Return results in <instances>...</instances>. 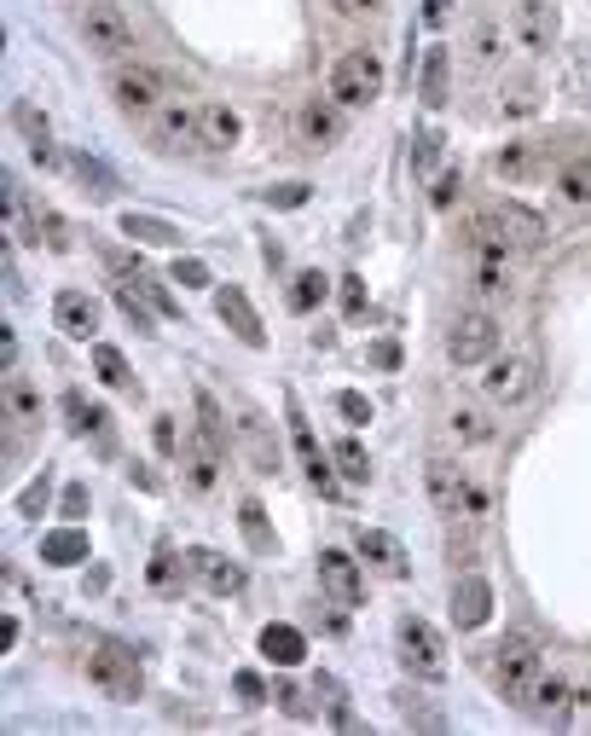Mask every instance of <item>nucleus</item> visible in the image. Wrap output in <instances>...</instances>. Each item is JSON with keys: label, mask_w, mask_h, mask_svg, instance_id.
I'll return each instance as SVG.
<instances>
[{"label": "nucleus", "mask_w": 591, "mask_h": 736, "mask_svg": "<svg viewBox=\"0 0 591 736\" xmlns=\"http://www.w3.org/2000/svg\"><path fill=\"white\" fill-rule=\"evenodd\" d=\"M157 139L169 151H186V146H203V105H192V99H169L157 116Z\"/></svg>", "instance_id": "13"}, {"label": "nucleus", "mask_w": 591, "mask_h": 736, "mask_svg": "<svg viewBox=\"0 0 591 736\" xmlns=\"http://www.w3.org/2000/svg\"><path fill=\"white\" fill-rule=\"evenodd\" d=\"M557 192H562L568 203H591V157L562 162V169H557Z\"/></svg>", "instance_id": "33"}, {"label": "nucleus", "mask_w": 591, "mask_h": 736, "mask_svg": "<svg viewBox=\"0 0 591 736\" xmlns=\"http://www.w3.org/2000/svg\"><path fill=\"white\" fill-rule=\"evenodd\" d=\"M215 476H220V446L192 441V487H197V494H209Z\"/></svg>", "instance_id": "38"}, {"label": "nucleus", "mask_w": 591, "mask_h": 736, "mask_svg": "<svg viewBox=\"0 0 591 736\" xmlns=\"http://www.w3.org/2000/svg\"><path fill=\"white\" fill-rule=\"evenodd\" d=\"M174 418H157V453H174Z\"/></svg>", "instance_id": "58"}, {"label": "nucleus", "mask_w": 591, "mask_h": 736, "mask_svg": "<svg viewBox=\"0 0 591 736\" xmlns=\"http://www.w3.org/2000/svg\"><path fill=\"white\" fill-rule=\"evenodd\" d=\"M342 314H365V279L360 273H349V279H342Z\"/></svg>", "instance_id": "49"}, {"label": "nucleus", "mask_w": 591, "mask_h": 736, "mask_svg": "<svg viewBox=\"0 0 591 736\" xmlns=\"http://www.w3.org/2000/svg\"><path fill=\"white\" fill-rule=\"evenodd\" d=\"M65 412H70V429H76V435H99V429H105V412H99V406H88L81 395H65Z\"/></svg>", "instance_id": "39"}, {"label": "nucleus", "mask_w": 591, "mask_h": 736, "mask_svg": "<svg viewBox=\"0 0 591 736\" xmlns=\"http://www.w3.org/2000/svg\"><path fill=\"white\" fill-rule=\"evenodd\" d=\"M331 7H337V12H349V18H365V12H377L383 0H331Z\"/></svg>", "instance_id": "57"}, {"label": "nucleus", "mask_w": 591, "mask_h": 736, "mask_svg": "<svg viewBox=\"0 0 591 736\" xmlns=\"http://www.w3.org/2000/svg\"><path fill=\"white\" fill-rule=\"evenodd\" d=\"M325 291H331V284H325V273H319V268H302L296 284H291V308H296V314H314L319 302H325Z\"/></svg>", "instance_id": "34"}, {"label": "nucleus", "mask_w": 591, "mask_h": 736, "mask_svg": "<svg viewBox=\"0 0 591 736\" xmlns=\"http://www.w3.org/2000/svg\"><path fill=\"white\" fill-rule=\"evenodd\" d=\"M302 139H308L314 151H325L331 139H342V105H337V99H314V105L302 111Z\"/></svg>", "instance_id": "20"}, {"label": "nucleus", "mask_w": 591, "mask_h": 736, "mask_svg": "<svg viewBox=\"0 0 591 736\" xmlns=\"http://www.w3.org/2000/svg\"><path fill=\"white\" fill-rule=\"evenodd\" d=\"M232 690H238V697L250 702V707H255V702H268V684H261V672H238Z\"/></svg>", "instance_id": "52"}, {"label": "nucleus", "mask_w": 591, "mask_h": 736, "mask_svg": "<svg viewBox=\"0 0 591 736\" xmlns=\"http://www.w3.org/2000/svg\"><path fill=\"white\" fill-rule=\"evenodd\" d=\"M446 18H453V0H423V24L430 30H441Z\"/></svg>", "instance_id": "56"}, {"label": "nucleus", "mask_w": 591, "mask_h": 736, "mask_svg": "<svg viewBox=\"0 0 591 736\" xmlns=\"http://www.w3.org/2000/svg\"><path fill=\"white\" fill-rule=\"evenodd\" d=\"M18 128H24V139H30V157H35V169H58V157L53 151V128H47V116H41L35 105H18Z\"/></svg>", "instance_id": "23"}, {"label": "nucleus", "mask_w": 591, "mask_h": 736, "mask_svg": "<svg viewBox=\"0 0 591 736\" xmlns=\"http://www.w3.org/2000/svg\"><path fill=\"white\" fill-rule=\"evenodd\" d=\"M534 679H539V649L527 644V638H504L499 649H493V684L504 690V697H527L534 690Z\"/></svg>", "instance_id": "8"}, {"label": "nucleus", "mask_w": 591, "mask_h": 736, "mask_svg": "<svg viewBox=\"0 0 591 736\" xmlns=\"http://www.w3.org/2000/svg\"><path fill=\"white\" fill-rule=\"evenodd\" d=\"M481 395L493 400V406H522L527 395H534V360H522V354H493L487 360V377H481Z\"/></svg>", "instance_id": "9"}, {"label": "nucleus", "mask_w": 591, "mask_h": 736, "mask_svg": "<svg viewBox=\"0 0 591 736\" xmlns=\"http://www.w3.org/2000/svg\"><path fill=\"white\" fill-rule=\"evenodd\" d=\"M308 180H284V186H268V192H261V197H268L273 203V210H302V203H308Z\"/></svg>", "instance_id": "43"}, {"label": "nucleus", "mask_w": 591, "mask_h": 736, "mask_svg": "<svg viewBox=\"0 0 591 736\" xmlns=\"http://www.w3.org/2000/svg\"><path fill=\"white\" fill-rule=\"evenodd\" d=\"M12 644H18V621L7 615V621H0V649H12Z\"/></svg>", "instance_id": "60"}, {"label": "nucleus", "mask_w": 591, "mask_h": 736, "mask_svg": "<svg viewBox=\"0 0 591 736\" xmlns=\"http://www.w3.org/2000/svg\"><path fill=\"white\" fill-rule=\"evenodd\" d=\"M243 139V116L232 105H203V146L209 151H232Z\"/></svg>", "instance_id": "22"}, {"label": "nucleus", "mask_w": 591, "mask_h": 736, "mask_svg": "<svg viewBox=\"0 0 591 736\" xmlns=\"http://www.w3.org/2000/svg\"><path fill=\"white\" fill-rule=\"evenodd\" d=\"M493 169H499L504 180H527V174H534V151H527V146H504V151L493 157Z\"/></svg>", "instance_id": "41"}, {"label": "nucleus", "mask_w": 591, "mask_h": 736, "mask_svg": "<svg viewBox=\"0 0 591 736\" xmlns=\"http://www.w3.org/2000/svg\"><path fill=\"white\" fill-rule=\"evenodd\" d=\"M35 233H47L53 250H65V244H70V238H65V220H58L53 210H35Z\"/></svg>", "instance_id": "51"}, {"label": "nucleus", "mask_w": 591, "mask_h": 736, "mask_svg": "<svg viewBox=\"0 0 591 736\" xmlns=\"http://www.w3.org/2000/svg\"><path fill=\"white\" fill-rule=\"evenodd\" d=\"M499 354V325H493V314H458L453 319V331H446V360L453 365H487Z\"/></svg>", "instance_id": "4"}, {"label": "nucleus", "mask_w": 591, "mask_h": 736, "mask_svg": "<svg viewBox=\"0 0 591 736\" xmlns=\"http://www.w3.org/2000/svg\"><path fill=\"white\" fill-rule=\"evenodd\" d=\"M331 406H337V412L349 418V423H372V400H365V395H354V388H342V395H337Z\"/></svg>", "instance_id": "45"}, {"label": "nucleus", "mask_w": 591, "mask_h": 736, "mask_svg": "<svg viewBox=\"0 0 591 736\" xmlns=\"http://www.w3.org/2000/svg\"><path fill=\"white\" fill-rule=\"evenodd\" d=\"M331 464H337V476L354 482V487L372 482V458L360 453V441H337V446H331Z\"/></svg>", "instance_id": "31"}, {"label": "nucleus", "mask_w": 591, "mask_h": 736, "mask_svg": "<svg viewBox=\"0 0 591 736\" xmlns=\"http://www.w3.org/2000/svg\"><path fill=\"white\" fill-rule=\"evenodd\" d=\"M53 325H58L70 342H93V337H99V302H93L88 291H58Z\"/></svg>", "instance_id": "15"}, {"label": "nucleus", "mask_w": 591, "mask_h": 736, "mask_svg": "<svg viewBox=\"0 0 591 736\" xmlns=\"http://www.w3.org/2000/svg\"><path fill=\"white\" fill-rule=\"evenodd\" d=\"M215 314L227 319V331L243 342V349H268V331H261V314L250 308V296H243L238 284H220V291H215Z\"/></svg>", "instance_id": "14"}, {"label": "nucleus", "mask_w": 591, "mask_h": 736, "mask_svg": "<svg viewBox=\"0 0 591 736\" xmlns=\"http://www.w3.org/2000/svg\"><path fill=\"white\" fill-rule=\"evenodd\" d=\"M284 418H291V441H296V458H302V469H308V482L319 487L325 499H331V494H337L331 458L319 453V441H314V423H308V412H302V400H296V395H284Z\"/></svg>", "instance_id": "10"}, {"label": "nucleus", "mask_w": 591, "mask_h": 736, "mask_svg": "<svg viewBox=\"0 0 591 736\" xmlns=\"http://www.w3.org/2000/svg\"><path fill=\"white\" fill-rule=\"evenodd\" d=\"M41 563H53V568L88 563V534H81V528H53V534H41Z\"/></svg>", "instance_id": "24"}, {"label": "nucleus", "mask_w": 591, "mask_h": 736, "mask_svg": "<svg viewBox=\"0 0 591 736\" xmlns=\"http://www.w3.org/2000/svg\"><path fill=\"white\" fill-rule=\"evenodd\" d=\"M70 169H76V180H81V186H93V197H111V192H116V174H111L99 157L76 151V157H70Z\"/></svg>", "instance_id": "35"}, {"label": "nucleus", "mask_w": 591, "mask_h": 736, "mask_svg": "<svg viewBox=\"0 0 591 736\" xmlns=\"http://www.w3.org/2000/svg\"><path fill=\"white\" fill-rule=\"evenodd\" d=\"M423 482H430V505L441 510V517H464V510H481V494L470 487V476H464L453 458H430Z\"/></svg>", "instance_id": "7"}, {"label": "nucleus", "mask_w": 591, "mask_h": 736, "mask_svg": "<svg viewBox=\"0 0 591 736\" xmlns=\"http://www.w3.org/2000/svg\"><path fill=\"white\" fill-rule=\"evenodd\" d=\"M372 360L383 365V372H395V365H400V349H395V342H377V349H372Z\"/></svg>", "instance_id": "59"}, {"label": "nucleus", "mask_w": 591, "mask_h": 736, "mask_svg": "<svg viewBox=\"0 0 591 736\" xmlns=\"http://www.w3.org/2000/svg\"><path fill=\"white\" fill-rule=\"evenodd\" d=\"M111 93L122 116H157L162 105H169V81H162L151 65H116L111 70Z\"/></svg>", "instance_id": "1"}, {"label": "nucleus", "mask_w": 591, "mask_h": 736, "mask_svg": "<svg viewBox=\"0 0 591 736\" xmlns=\"http://www.w3.org/2000/svg\"><path fill=\"white\" fill-rule=\"evenodd\" d=\"M487 615H493V586H487L481 575H464L453 586V621L464 632H476V626H487Z\"/></svg>", "instance_id": "17"}, {"label": "nucleus", "mask_w": 591, "mask_h": 736, "mask_svg": "<svg viewBox=\"0 0 591 736\" xmlns=\"http://www.w3.org/2000/svg\"><path fill=\"white\" fill-rule=\"evenodd\" d=\"M197 441H209V446H227V418H220L215 395H203V388H197Z\"/></svg>", "instance_id": "37"}, {"label": "nucleus", "mask_w": 591, "mask_h": 736, "mask_svg": "<svg viewBox=\"0 0 591 736\" xmlns=\"http://www.w3.org/2000/svg\"><path fill=\"white\" fill-rule=\"evenodd\" d=\"M122 233L139 238V244H151V250H180V227H169V220H157V215H122Z\"/></svg>", "instance_id": "26"}, {"label": "nucleus", "mask_w": 591, "mask_h": 736, "mask_svg": "<svg viewBox=\"0 0 591 736\" xmlns=\"http://www.w3.org/2000/svg\"><path fill=\"white\" fill-rule=\"evenodd\" d=\"M522 702L534 707L539 720H557V713L568 707V684H562V679H534V690H527Z\"/></svg>", "instance_id": "32"}, {"label": "nucleus", "mask_w": 591, "mask_h": 736, "mask_svg": "<svg viewBox=\"0 0 591 736\" xmlns=\"http://www.w3.org/2000/svg\"><path fill=\"white\" fill-rule=\"evenodd\" d=\"M354 545H360V557L372 568H383V575H406V551H400L395 534H383V528H360Z\"/></svg>", "instance_id": "19"}, {"label": "nucleus", "mask_w": 591, "mask_h": 736, "mask_svg": "<svg viewBox=\"0 0 591 736\" xmlns=\"http://www.w3.org/2000/svg\"><path fill=\"white\" fill-rule=\"evenodd\" d=\"M446 429L458 435V446H481V441H493V423H487V412H481V406H470V400H458L453 412H446Z\"/></svg>", "instance_id": "27"}, {"label": "nucleus", "mask_w": 591, "mask_h": 736, "mask_svg": "<svg viewBox=\"0 0 591 736\" xmlns=\"http://www.w3.org/2000/svg\"><path fill=\"white\" fill-rule=\"evenodd\" d=\"M47 494H53V476L41 469V476L24 487V494H18V517H41V510H47Z\"/></svg>", "instance_id": "42"}, {"label": "nucleus", "mask_w": 591, "mask_h": 736, "mask_svg": "<svg viewBox=\"0 0 591 736\" xmlns=\"http://www.w3.org/2000/svg\"><path fill=\"white\" fill-rule=\"evenodd\" d=\"M151 586H162V591L174 586V557H169V551H157V557H151Z\"/></svg>", "instance_id": "55"}, {"label": "nucleus", "mask_w": 591, "mask_h": 736, "mask_svg": "<svg viewBox=\"0 0 591 736\" xmlns=\"http://www.w3.org/2000/svg\"><path fill=\"white\" fill-rule=\"evenodd\" d=\"M476 296H487V302L511 296V268H504V256H481L476 261Z\"/></svg>", "instance_id": "30"}, {"label": "nucleus", "mask_w": 591, "mask_h": 736, "mask_svg": "<svg viewBox=\"0 0 591 736\" xmlns=\"http://www.w3.org/2000/svg\"><path fill=\"white\" fill-rule=\"evenodd\" d=\"M400 661L412 679H446V644H441V632L430 621H418V615H406L400 621Z\"/></svg>", "instance_id": "2"}, {"label": "nucleus", "mask_w": 591, "mask_h": 736, "mask_svg": "<svg viewBox=\"0 0 591 736\" xmlns=\"http://www.w3.org/2000/svg\"><path fill=\"white\" fill-rule=\"evenodd\" d=\"M18 372V331L12 325H0V377Z\"/></svg>", "instance_id": "54"}, {"label": "nucleus", "mask_w": 591, "mask_h": 736, "mask_svg": "<svg viewBox=\"0 0 591 736\" xmlns=\"http://www.w3.org/2000/svg\"><path fill=\"white\" fill-rule=\"evenodd\" d=\"M192 575L215 591V598H232V591H243V568L227 563L220 551H192Z\"/></svg>", "instance_id": "18"}, {"label": "nucleus", "mask_w": 591, "mask_h": 736, "mask_svg": "<svg viewBox=\"0 0 591 736\" xmlns=\"http://www.w3.org/2000/svg\"><path fill=\"white\" fill-rule=\"evenodd\" d=\"M511 35H516L522 53H552V41H557V7H552V0H516Z\"/></svg>", "instance_id": "11"}, {"label": "nucleus", "mask_w": 591, "mask_h": 736, "mask_svg": "<svg viewBox=\"0 0 591 736\" xmlns=\"http://www.w3.org/2000/svg\"><path fill=\"white\" fill-rule=\"evenodd\" d=\"M261 656H268L273 667H302V656H308V638H302L296 626L273 621L268 632H261Z\"/></svg>", "instance_id": "21"}, {"label": "nucleus", "mask_w": 591, "mask_h": 736, "mask_svg": "<svg viewBox=\"0 0 591 736\" xmlns=\"http://www.w3.org/2000/svg\"><path fill=\"white\" fill-rule=\"evenodd\" d=\"M0 203H7V238L24 244V197H18V180H0Z\"/></svg>", "instance_id": "40"}, {"label": "nucleus", "mask_w": 591, "mask_h": 736, "mask_svg": "<svg viewBox=\"0 0 591 736\" xmlns=\"http://www.w3.org/2000/svg\"><path fill=\"white\" fill-rule=\"evenodd\" d=\"M446 76H453V53H446V47H430V53H423V76H418L423 105H441V99H446Z\"/></svg>", "instance_id": "28"}, {"label": "nucleus", "mask_w": 591, "mask_h": 736, "mask_svg": "<svg viewBox=\"0 0 591 736\" xmlns=\"http://www.w3.org/2000/svg\"><path fill=\"white\" fill-rule=\"evenodd\" d=\"M238 528H243V540H250V551H273V528H268V510H261L255 499H243V505H238Z\"/></svg>", "instance_id": "36"}, {"label": "nucleus", "mask_w": 591, "mask_h": 736, "mask_svg": "<svg viewBox=\"0 0 591 736\" xmlns=\"http://www.w3.org/2000/svg\"><path fill=\"white\" fill-rule=\"evenodd\" d=\"M470 53H476V65H493V58H499V30H493V24H476Z\"/></svg>", "instance_id": "47"}, {"label": "nucleus", "mask_w": 591, "mask_h": 736, "mask_svg": "<svg viewBox=\"0 0 591 736\" xmlns=\"http://www.w3.org/2000/svg\"><path fill=\"white\" fill-rule=\"evenodd\" d=\"M174 284H180V291H203V284H209V268H203L197 256H180L174 261Z\"/></svg>", "instance_id": "44"}, {"label": "nucleus", "mask_w": 591, "mask_h": 736, "mask_svg": "<svg viewBox=\"0 0 591 736\" xmlns=\"http://www.w3.org/2000/svg\"><path fill=\"white\" fill-rule=\"evenodd\" d=\"M0 412H7L12 429H35L41 423V388L30 377L7 372V377H0Z\"/></svg>", "instance_id": "16"}, {"label": "nucleus", "mask_w": 591, "mask_h": 736, "mask_svg": "<svg viewBox=\"0 0 591 736\" xmlns=\"http://www.w3.org/2000/svg\"><path fill=\"white\" fill-rule=\"evenodd\" d=\"M58 517H70V522H76V517H88V487H81V482L65 487V499H58Z\"/></svg>", "instance_id": "50"}, {"label": "nucleus", "mask_w": 591, "mask_h": 736, "mask_svg": "<svg viewBox=\"0 0 591 736\" xmlns=\"http://www.w3.org/2000/svg\"><path fill=\"white\" fill-rule=\"evenodd\" d=\"M81 35H88V53H105V58L134 53V24L122 18V7H111V0H99V7L81 12Z\"/></svg>", "instance_id": "6"}, {"label": "nucleus", "mask_w": 591, "mask_h": 736, "mask_svg": "<svg viewBox=\"0 0 591 736\" xmlns=\"http://www.w3.org/2000/svg\"><path fill=\"white\" fill-rule=\"evenodd\" d=\"M319 586L337 609H354L365 598V575H360V563L349 551H319Z\"/></svg>", "instance_id": "12"}, {"label": "nucleus", "mask_w": 591, "mask_h": 736, "mask_svg": "<svg viewBox=\"0 0 591 736\" xmlns=\"http://www.w3.org/2000/svg\"><path fill=\"white\" fill-rule=\"evenodd\" d=\"M88 684H93V690H105L111 702H134L146 679H139V661L128 656V649L105 644V649H93V656H88Z\"/></svg>", "instance_id": "5"}, {"label": "nucleus", "mask_w": 591, "mask_h": 736, "mask_svg": "<svg viewBox=\"0 0 591 736\" xmlns=\"http://www.w3.org/2000/svg\"><path fill=\"white\" fill-rule=\"evenodd\" d=\"M273 702H279L284 713H291V720H314V702H308V690H296V684H284Z\"/></svg>", "instance_id": "46"}, {"label": "nucleus", "mask_w": 591, "mask_h": 736, "mask_svg": "<svg viewBox=\"0 0 591 736\" xmlns=\"http://www.w3.org/2000/svg\"><path fill=\"white\" fill-rule=\"evenodd\" d=\"M493 215H499V227L511 233V244H522V250H527V244H539V238H545V220H539L534 210H527V203H516V197H504Z\"/></svg>", "instance_id": "25"}, {"label": "nucleus", "mask_w": 591, "mask_h": 736, "mask_svg": "<svg viewBox=\"0 0 591 736\" xmlns=\"http://www.w3.org/2000/svg\"><path fill=\"white\" fill-rule=\"evenodd\" d=\"M93 372H99L105 388H134L128 360H122V349H111V342H93Z\"/></svg>", "instance_id": "29"}, {"label": "nucleus", "mask_w": 591, "mask_h": 736, "mask_svg": "<svg viewBox=\"0 0 591 736\" xmlns=\"http://www.w3.org/2000/svg\"><path fill=\"white\" fill-rule=\"evenodd\" d=\"M377 93H383L377 53H342L331 65V99H337V105H372Z\"/></svg>", "instance_id": "3"}, {"label": "nucleus", "mask_w": 591, "mask_h": 736, "mask_svg": "<svg viewBox=\"0 0 591 736\" xmlns=\"http://www.w3.org/2000/svg\"><path fill=\"white\" fill-rule=\"evenodd\" d=\"M453 197H458V169H446V174L435 180V192H430V203H435V210H453Z\"/></svg>", "instance_id": "53"}, {"label": "nucleus", "mask_w": 591, "mask_h": 736, "mask_svg": "<svg viewBox=\"0 0 591 736\" xmlns=\"http://www.w3.org/2000/svg\"><path fill=\"white\" fill-rule=\"evenodd\" d=\"M441 162V134H418V151H412V169L418 174H430Z\"/></svg>", "instance_id": "48"}]
</instances>
